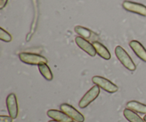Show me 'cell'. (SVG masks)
I'll use <instances>...</instances> for the list:
<instances>
[{
	"instance_id": "cell-1",
	"label": "cell",
	"mask_w": 146,
	"mask_h": 122,
	"mask_svg": "<svg viewBox=\"0 0 146 122\" xmlns=\"http://www.w3.org/2000/svg\"><path fill=\"white\" fill-rule=\"evenodd\" d=\"M115 54L117 59L123 65L125 69L131 71H133L136 69V65L133 62L131 57L126 51L121 46H117L115 49Z\"/></svg>"
},
{
	"instance_id": "cell-2",
	"label": "cell",
	"mask_w": 146,
	"mask_h": 122,
	"mask_svg": "<svg viewBox=\"0 0 146 122\" xmlns=\"http://www.w3.org/2000/svg\"><path fill=\"white\" fill-rule=\"evenodd\" d=\"M19 57L23 63L29 65L38 66L39 64H47L48 62V60L46 57L34 53L21 52L19 54Z\"/></svg>"
},
{
	"instance_id": "cell-3",
	"label": "cell",
	"mask_w": 146,
	"mask_h": 122,
	"mask_svg": "<svg viewBox=\"0 0 146 122\" xmlns=\"http://www.w3.org/2000/svg\"><path fill=\"white\" fill-rule=\"evenodd\" d=\"M92 82L95 85L98 86L99 88L102 89L103 90L110 94H113L118 91V86L115 85L114 83L108 80V79H106L103 77L95 76L92 78Z\"/></svg>"
},
{
	"instance_id": "cell-4",
	"label": "cell",
	"mask_w": 146,
	"mask_h": 122,
	"mask_svg": "<svg viewBox=\"0 0 146 122\" xmlns=\"http://www.w3.org/2000/svg\"><path fill=\"white\" fill-rule=\"evenodd\" d=\"M100 94V88L98 86L95 85L90 89L85 94L84 97L81 98L78 103V107L81 109H85L88 107V105L91 104L94 100L97 99Z\"/></svg>"
},
{
	"instance_id": "cell-5",
	"label": "cell",
	"mask_w": 146,
	"mask_h": 122,
	"mask_svg": "<svg viewBox=\"0 0 146 122\" xmlns=\"http://www.w3.org/2000/svg\"><path fill=\"white\" fill-rule=\"evenodd\" d=\"M60 109L74 121L76 122H84L85 121L84 115L70 104L64 103L60 106Z\"/></svg>"
},
{
	"instance_id": "cell-6",
	"label": "cell",
	"mask_w": 146,
	"mask_h": 122,
	"mask_svg": "<svg viewBox=\"0 0 146 122\" xmlns=\"http://www.w3.org/2000/svg\"><path fill=\"white\" fill-rule=\"evenodd\" d=\"M6 102H7V110L9 116L13 119H17L19 114V105L15 94L11 93L9 94L7 97Z\"/></svg>"
},
{
	"instance_id": "cell-7",
	"label": "cell",
	"mask_w": 146,
	"mask_h": 122,
	"mask_svg": "<svg viewBox=\"0 0 146 122\" xmlns=\"http://www.w3.org/2000/svg\"><path fill=\"white\" fill-rule=\"evenodd\" d=\"M124 9L130 12L139 14L143 17H146V6L142 4L130 1H124L122 4Z\"/></svg>"
},
{
	"instance_id": "cell-8",
	"label": "cell",
	"mask_w": 146,
	"mask_h": 122,
	"mask_svg": "<svg viewBox=\"0 0 146 122\" xmlns=\"http://www.w3.org/2000/svg\"><path fill=\"white\" fill-rule=\"evenodd\" d=\"M75 42L80 49L85 51L86 54L91 57H94L96 55V51L94 48L93 44H91L89 41L82 38L80 36H78L75 38Z\"/></svg>"
},
{
	"instance_id": "cell-9",
	"label": "cell",
	"mask_w": 146,
	"mask_h": 122,
	"mask_svg": "<svg viewBox=\"0 0 146 122\" xmlns=\"http://www.w3.org/2000/svg\"><path fill=\"white\" fill-rule=\"evenodd\" d=\"M74 30L80 37L88 41H92L93 42L98 41L97 40L98 39V35L93 31L88 29V28H86L82 26H76L74 27Z\"/></svg>"
},
{
	"instance_id": "cell-10",
	"label": "cell",
	"mask_w": 146,
	"mask_h": 122,
	"mask_svg": "<svg viewBox=\"0 0 146 122\" xmlns=\"http://www.w3.org/2000/svg\"><path fill=\"white\" fill-rule=\"evenodd\" d=\"M129 45L135 55L146 63V49L143 44L137 40H133L130 41Z\"/></svg>"
},
{
	"instance_id": "cell-11",
	"label": "cell",
	"mask_w": 146,
	"mask_h": 122,
	"mask_svg": "<svg viewBox=\"0 0 146 122\" xmlns=\"http://www.w3.org/2000/svg\"><path fill=\"white\" fill-rule=\"evenodd\" d=\"M47 116L49 118L52 119L55 121L60 122H74V120L71 119L68 116L62 111H58L56 109H50L47 111Z\"/></svg>"
},
{
	"instance_id": "cell-12",
	"label": "cell",
	"mask_w": 146,
	"mask_h": 122,
	"mask_svg": "<svg viewBox=\"0 0 146 122\" xmlns=\"http://www.w3.org/2000/svg\"><path fill=\"white\" fill-rule=\"evenodd\" d=\"M94 48H95L96 54H98L101 58L106 60H109L111 58V54L110 53L109 50L105 47L103 44H101L99 41H94L93 42Z\"/></svg>"
},
{
	"instance_id": "cell-13",
	"label": "cell",
	"mask_w": 146,
	"mask_h": 122,
	"mask_svg": "<svg viewBox=\"0 0 146 122\" xmlns=\"http://www.w3.org/2000/svg\"><path fill=\"white\" fill-rule=\"evenodd\" d=\"M126 107L127 108L135 112L146 114V104H142L139 101H135V100L130 101L127 103Z\"/></svg>"
},
{
	"instance_id": "cell-14",
	"label": "cell",
	"mask_w": 146,
	"mask_h": 122,
	"mask_svg": "<svg viewBox=\"0 0 146 122\" xmlns=\"http://www.w3.org/2000/svg\"><path fill=\"white\" fill-rule=\"evenodd\" d=\"M123 115L129 122H145L137 113L128 108L123 110Z\"/></svg>"
},
{
	"instance_id": "cell-15",
	"label": "cell",
	"mask_w": 146,
	"mask_h": 122,
	"mask_svg": "<svg viewBox=\"0 0 146 122\" xmlns=\"http://www.w3.org/2000/svg\"><path fill=\"white\" fill-rule=\"evenodd\" d=\"M38 68L41 74L45 79H46L47 81H51L53 79V77H54L53 73L47 64H39L38 66Z\"/></svg>"
},
{
	"instance_id": "cell-16",
	"label": "cell",
	"mask_w": 146,
	"mask_h": 122,
	"mask_svg": "<svg viewBox=\"0 0 146 122\" xmlns=\"http://www.w3.org/2000/svg\"><path fill=\"white\" fill-rule=\"evenodd\" d=\"M0 39L5 42H10L12 40V37L9 32L3 28H0Z\"/></svg>"
},
{
	"instance_id": "cell-17",
	"label": "cell",
	"mask_w": 146,
	"mask_h": 122,
	"mask_svg": "<svg viewBox=\"0 0 146 122\" xmlns=\"http://www.w3.org/2000/svg\"><path fill=\"white\" fill-rule=\"evenodd\" d=\"M13 119L10 116H0V122H12Z\"/></svg>"
},
{
	"instance_id": "cell-18",
	"label": "cell",
	"mask_w": 146,
	"mask_h": 122,
	"mask_svg": "<svg viewBox=\"0 0 146 122\" xmlns=\"http://www.w3.org/2000/svg\"><path fill=\"white\" fill-rule=\"evenodd\" d=\"M8 0H0V9H3L7 5Z\"/></svg>"
},
{
	"instance_id": "cell-19",
	"label": "cell",
	"mask_w": 146,
	"mask_h": 122,
	"mask_svg": "<svg viewBox=\"0 0 146 122\" xmlns=\"http://www.w3.org/2000/svg\"><path fill=\"white\" fill-rule=\"evenodd\" d=\"M48 122H60V121H55V120H51V121H48Z\"/></svg>"
},
{
	"instance_id": "cell-20",
	"label": "cell",
	"mask_w": 146,
	"mask_h": 122,
	"mask_svg": "<svg viewBox=\"0 0 146 122\" xmlns=\"http://www.w3.org/2000/svg\"><path fill=\"white\" fill-rule=\"evenodd\" d=\"M143 119H144V121H145V122H146V114L145 116H144V117H143Z\"/></svg>"
}]
</instances>
